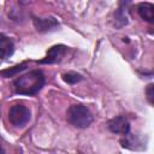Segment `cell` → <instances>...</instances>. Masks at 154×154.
<instances>
[{
	"label": "cell",
	"instance_id": "30bf717a",
	"mask_svg": "<svg viewBox=\"0 0 154 154\" xmlns=\"http://www.w3.org/2000/svg\"><path fill=\"white\" fill-rule=\"evenodd\" d=\"M63 79L67 84H76L78 82H81L83 79V77H82V75H79L77 72H67V73L63 75Z\"/></svg>",
	"mask_w": 154,
	"mask_h": 154
},
{
	"label": "cell",
	"instance_id": "277c9868",
	"mask_svg": "<svg viewBox=\"0 0 154 154\" xmlns=\"http://www.w3.org/2000/svg\"><path fill=\"white\" fill-rule=\"evenodd\" d=\"M107 128L111 132L125 136L130 132V123L125 116H117L107 122Z\"/></svg>",
	"mask_w": 154,
	"mask_h": 154
},
{
	"label": "cell",
	"instance_id": "5b68a950",
	"mask_svg": "<svg viewBox=\"0 0 154 154\" xmlns=\"http://www.w3.org/2000/svg\"><path fill=\"white\" fill-rule=\"evenodd\" d=\"M132 0H119L118 7L114 12V23L117 28H122L129 23V12Z\"/></svg>",
	"mask_w": 154,
	"mask_h": 154
},
{
	"label": "cell",
	"instance_id": "6da1fadb",
	"mask_svg": "<svg viewBox=\"0 0 154 154\" xmlns=\"http://www.w3.org/2000/svg\"><path fill=\"white\" fill-rule=\"evenodd\" d=\"M46 77L41 70H32L24 75L17 76L13 81L16 94L32 96L36 95L45 85Z\"/></svg>",
	"mask_w": 154,
	"mask_h": 154
},
{
	"label": "cell",
	"instance_id": "9c48e42d",
	"mask_svg": "<svg viewBox=\"0 0 154 154\" xmlns=\"http://www.w3.org/2000/svg\"><path fill=\"white\" fill-rule=\"evenodd\" d=\"M136 10H137V13L138 16L148 22V23H153L154 22V5L150 4V2H141L136 6Z\"/></svg>",
	"mask_w": 154,
	"mask_h": 154
},
{
	"label": "cell",
	"instance_id": "8992f818",
	"mask_svg": "<svg viewBox=\"0 0 154 154\" xmlns=\"http://www.w3.org/2000/svg\"><path fill=\"white\" fill-rule=\"evenodd\" d=\"M67 52V47L64 45H55L51 47L46 54V57L38 60V64H58L63 60L64 55Z\"/></svg>",
	"mask_w": 154,
	"mask_h": 154
},
{
	"label": "cell",
	"instance_id": "7c38bea8",
	"mask_svg": "<svg viewBox=\"0 0 154 154\" xmlns=\"http://www.w3.org/2000/svg\"><path fill=\"white\" fill-rule=\"evenodd\" d=\"M146 95H147V100L150 105L154 103V84L149 83L146 88Z\"/></svg>",
	"mask_w": 154,
	"mask_h": 154
},
{
	"label": "cell",
	"instance_id": "3957f363",
	"mask_svg": "<svg viewBox=\"0 0 154 154\" xmlns=\"http://www.w3.org/2000/svg\"><path fill=\"white\" fill-rule=\"evenodd\" d=\"M30 118H31L30 109L22 103L13 105L8 111V119L11 124L16 128L25 126L30 122Z\"/></svg>",
	"mask_w": 154,
	"mask_h": 154
},
{
	"label": "cell",
	"instance_id": "4fadbf2b",
	"mask_svg": "<svg viewBox=\"0 0 154 154\" xmlns=\"http://www.w3.org/2000/svg\"><path fill=\"white\" fill-rule=\"evenodd\" d=\"M4 152H5V150L2 149V147H1V144H0V153H4Z\"/></svg>",
	"mask_w": 154,
	"mask_h": 154
},
{
	"label": "cell",
	"instance_id": "8fae6325",
	"mask_svg": "<svg viewBox=\"0 0 154 154\" xmlns=\"http://www.w3.org/2000/svg\"><path fill=\"white\" fill-rule=\"evenodd\" d=\"M25 66H26V63H23V64H20V65L13 66L11 70H5V71H1V72H0V75H1V76H5V77H13V76H16L18 72L23 71V70L25 69Z\"/></svg>",
	"mask_w": 154,
	"mask_h": 154
},
{
	"label": "cell",
	"instance_id": "ba28073f",
	"mask_svg": "<svg viewBox=\"0 0 154 154\" xmlns=\"http://www.w3.org/2000/svg\"><path fill=\"white\" fill-rule=\"evenodd\" d=\"M14 53V43L13 41L0 32V59H7Z\"/></svg>",
	"mask_w": 154,
	"mask_h": 154
},
{
	"label": "cell",
	"instance_id": "52a82bcc",
	"mask_svg": "<svg viewBox=\"0 0 154 154\" xmlns=\"http://www.w3.org/2000/svg\"><path fill=\"white\" fill-rule=\"evenodd\" d=\"M32 23L36 30L40 32H48L59 28V22L54 17H46V18L32 17Z\"/></svg>",
	"mask_w": 154,
	"mask_h": 154
},
{
	"label": "cell",
	"instance_id": "7a4b0ae2",
	"mask_svg": "<svg viewBox=\"0 0 154 154\" xmlns=\"http://www.w3.org/2000/svg\"><path fill=\"white\" fill-rule=\"evenodd\" d=\"M67 122L78 129H85L93 123V114L88 107L84 105L77 103L69 107L66 112Z\"/></svg>",
	"mask_w": 154,
	"mask_h": 154
}]
</instances>
